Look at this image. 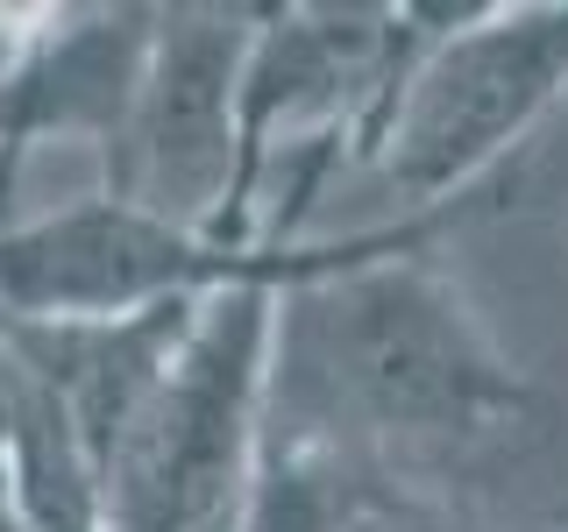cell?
<instances>
[{
    "label": "cell",
    "instance_id": "cell-3",
    "mask_svg": "<svg viewBox=\"0 0 568 532\" xmlns=\"http://www.w3.org/2000/svg\"><path fill=\"white\" fill-rule=\"evenodd\" d=\"M390 227L398 221L292 248H235L93 192V200L0 227V319H129L156 306H200L221 291H292L384 248Z\"/></svg>",
    "mask_w": 568,
    "mask_h": 532
},
{
    "label": "cell",
    "instance_id": "cell-4",
    "mask_svg": "<svg viewBox=\"0 0 568 532\" xmlns=\"http://www.w3.org/2000/svg\"><path fill=\"white\" fill-rule=\"evenodd\" d=\"M248 35H256V8H156L135 100L100 150L106 200L156 213L171 227L221 235L227 185H235V93Z\"/></svg>",
    "mask_w": 568,
    "mask_h": 532
},
{
    "label": "cell",
    "instance_id": "cell-7",
    "mask_svg": "<svg viewBox=\"0 0 568 532\" xmlns=\"http://www.w3.org/2000/svg\"><path fill=\"white\" fill-rule=\"evenodd\" d=\"M348 532H476V525L455 519V511L434 504V497H419V490H384Z\"/></svg>",
    "mask_w": 568,
    "mask_h": 532
},
{
    "label": "cell",
    "instance_id": "cell-1",
    "mask_svg": "<svg viewBox=\"0 0 568 532\" xmlns=\"http://www.w3.org/2000/svg\"><path fill=\"white\" fill-rule=\"evenodd\" d=\"M484 200L413 213L384 248L277 291L263 440L334 448L384 483H405V461L469 454L540 419V383L434 263L440 235Z\"/></svg>",
    "mask_w": 568,
    "mask_h": 532
},
{
    "label": "cell",
    "instance_id": "cell-5",
    "mask_svg": "<svg viewBox=\"0 0 568 532\" xmlns=\"http://www.w3.org/2000/svg\"><path fill=\"white\" fill-rule=\"evenodd\" d=\"M150 29L156 8H43L0 79V227L14 221L8 200L43 142H114L150 58Z\"/></svg>",
    "mask_w": 568,
    "mask_h": 532
},
{
    "label": "cell",
    "instance_id": "cell-6",
    "mask_svg": "<svg viewBox=\"0 0 568 532\" xmlns=\"http://www.w3.org/2000/svg\"><path fill=\"white\" fill-rule=\"evenodd\" d=\"M384 490H398V483H384L377 469H363V461H348L334 448L263 440L242 532H348Z\"/></svg>",
    "mask_w": 568,
    "mask_h": 532
},
{
    "label": "cell",
    "instance_id": "cell-2",
    "mask_svg": "<svg viewBox=\"0 0 568 532\" xmlns=\"http://www.w3.org/2000/svg\"><path fill=\"white\" fill-rule=\"evenodd\" d=\"M568 93V0L519 8H448L405 64L398 93L369 129L363 171L377 192L413 213H440L497 192V164L547 121Z\"/></svg>",
    "mask_w": 568,
    "mask_h": 532
}]
</instances>
